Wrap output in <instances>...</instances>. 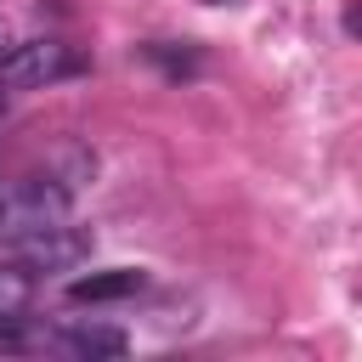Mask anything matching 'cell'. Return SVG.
<instances>
[{
	"label": "cell",
	"instance_id": "cell-6",
	"mask_svg": "<svg viewBox=\"0 0 362 362\" xmlns=\"http://www.w3.org/2000/svg\"><path fill=\"white\" fill-rule=\"evenodd\" d=\"M124 334L119 328H68L62 334V351H74V356H124Z\"/></svg>",
	"mask_w": 362,
	"mask_h": 362
},
{
	"label": "cell",
	"instance_id": "cell-1",
	"mask_svg": "<svg viewBox=\"0 0 362 362\" xmlns=\"http://www.w3.org/2000/svg\"><path fill=\"white\" fill-rule=\"evenodd\" d=\"M74 204V181L68 175H28L17 187L0 192V238H23V232H40L51 221H62Z\"/></svg>",
	"mask_w": 362,
	"mask_h": 362
},
{
	"label": "cell",
	"instance_id": "cell-7",
	"mask_svg": "<svg viewBox=\"0 0 362 362\" xmlns=\"http://www.w3.org/2000/svg\"><path fill=\"white\" fill-rule=\"evenodd\" d=\"M6 51H11V45H6V28H0V57H6Z\"/></svg>",
	"mask_w": 362,
	"mask_h": 362
},
{
	"label": "cell",
	"instance_id": "cell-4",
	"mask_svg": "<svg viewBox=\"0 0 362 362\" xmlns=\"http://www.w3.org/2000/svg\"><path fill=\"white\" fill-rule=\"evenodd\" d=\"M147 277L136 272V266H107V272H85V277H74L68 283V300L74 305H102V300H124V294H136Z\"/></svg>",
	"mask_w": 362,
	"mask_h": 362
},
{
	"label": "cell",
	"instance_id": "cell-5",
	"mask_svg": "<svg viewBox=\"0 0 362 362\" xmlns=\"http://www.w3.org/2000/svg\"><path fill=\"white\" fill-rule=\"evenodd\" d=\"M34 305V272L23 260H6L0 266V322H23Z\"/></svg>",
	"mask_w": 362,
	"mask_h": 362
},
{
	"label": "cell",
	"instance_id": "cell-8",
	"mask_svg": "<svg viewBox=\"0 0 362 362\" xmlns=\"http://www.w3.org/2000/svg\"><path fill=\"white\" fill-rule=\"evenodd\" d=\"M0 113H6V90H0Z\"/></svg>",
	"mask_w": 362,
	"mask_h": 362
},
{
	"label": "cell",
	"instance_id": "cell-2",
	"mask_svg": "<svg viewBox=\"0 0 362 362\" xmlns=\"http://www.w3.org/2000/svg\"><path fill=\"white\" fill-rule=\"evenodd\" d=\"M85 255H90V232L68 226V215L51 221V226H40V232L11 238V260H23L28 272H74Z\"/></svg>",
	"mask_w": 362,
	"mask_h": 362
},
{
	"label": "cell",
	"instance_id": "cell-3",
	"mask_svg": "<svg viewBox=\"0 0 362 362\" xmlns=\"http://www.w3.org/2000/svg\"><path fill=\"white\" fill-rule=\"evenodd\" d=\"M0 62H6V79H11V85H51V79L79 74V57H74L62 40H28V45H11Z\"/></svg>",
	"mask_w": 362,
	"mask_h": 362
}]
</instances>
